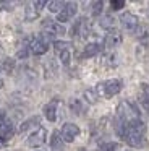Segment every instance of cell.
Returning a JSON list of instances; mask_svg holds the SVG:
<instances>
[{"label":"cell","instance_id":"1","mask_svg":"<svg viewBox=\"0 0 149 151\" xmlns=\"http://www.w3.org/2000/svg\"><path fill=\"white\" fill-rule=\"evenodd\" d=\"M144 133H146V125L143 120L135 119L126 124V135L123 140L133 148H141L144 145Z\"/></svg>","mask_w":149,"mask_h":151},{"label":"cell","instance_id":"2","mask_svg":"<svg viewBox=\"0 0 149 151\" xmlns=\"http://www.w3.org/2000/svg\"><path fill=\"white\" fill-rule=\"evenodd\" d=\"M122 86H123V83L120 80L113 78V80H107V81L99 83L94 91H96L97 98H112V96L118 94L122 91Z\"/></svg>","mask_w":149,"mask_h":151},{"label":"cell","instance_id":"3","mask_svg":"<svg viewBox=\"0 0 149 151\" xmlns=\"http://www.w3.org/2000/svg\"><path fill=\"white\" fill-rule=\"evenodd\" d=\"M117 117H120L125 122H130V120H135V119H139V111L133 102L122 101L117 107Z\"/></svg>","mask_w":149,"mask_h":151},{"label":"cell","instance_id":"4","mask_svg":"<svg viewBox=\"0 0 149 151\" xmlns=\"http://www.w3.org/2000/svg\"><path fill=\"white\" fill-rule=\"evenodd\" d=\"M52 39L50 34H41V36L32 37L31 44H29V50L34 55H42L49 50V41Z\"/></svg>","mask_w":149,"mask_h":151},{"label":"cell","instance_id":"5","mask_svg":"<svg viewBox=\"0 0 149 151\" xmlns=\"http://www.w3.org/2000/svg\"><path fill=\"white\" fill-rule=\"evenodd\" d=\"M91 31V24L87 21V18L81 17L78 18V21H74L73 28H71V36H80V37H87Z\"/></svg>","mask_w":149,"mask_h":151},{"label":"cell","instance_id":"6","mask_svg":"<svg viewBox=\"0 0 149 151\" xmlns=\"http://www.w3.org/2000/svg\"><path fill=\"white\" fill-rule=\"evenodd\" d=\"M45 138H47V130L45 128H37V130L34 132V133L29 135L28 138V146H32V148H37V146H42V145L45 143Z\"/></svg>","mask_w":149,"mask_h":151},{"label":"cell","instance_id":"7","mask_svg":"<svg viewBox=\"0 0 149 151\" xmlns=\"http://www.w3.org/2000/svg\"><path fill=\"white\" fill-rule=\"evenodd\" d=\"M60 135H62V138H63V141L71 143V141H73L78 135H80V127H78V125H74V124H63Z\"/></svg>","mask_w":149,"mask_h":151},{"label":"cell","instance_id":"8","mask_svg":"<svg viewBox=\"0 0 149 151\" xmlns=\"http://www.w3.org/2000/svg\"><path fill=\"white\" fill-rule=\"evenodd\" d=\"M76 4L74 2H67V5H65V8L60 12V13L57 15V21H60V23H65V21H70L71 18L76 15Z\"/></svg>","mask_w":149,"mask_h":151},{"label":"cell","instance_id":"9","mask_svg":"<svg viewBox=\"0 0 149 151\" xmlns=\"http://www.w3.org/2000/svg\"><path fill=\"white\" fill-rule=\"evenodd\" d=\"M120 23H122V26L125 28L126 31H135L136 28H138V18L135 17L133 13H130V12H125V13H122V17H120Z\"/></svg>","mask_w":149,"mask_h":151},{"label":"cell","instance_id":"10","mask_svg":"<svg viewBox=\"0 0 149 151\" xmlns=\"http://www.w3.org/2000/svg\"><path fill=\"white\" fill-rule=\"evenodd\" d=\"M42 28H44V31L47 34H65V28L62 26L60 23H57V21L54 20H49V18H45L44 21H42Z\"/></svg>","mask_w":149,"mask_h":151},{"label":"cell","instance_id":"11","mask_svg":"<svg viewBox=\"0 0 149 151\" xmlns=\"http://www.w3.org/2000/svg\"><path fill=\"white\" fill-rule=\"evenodd\" d=\"M118 44H122V34H120L118 31H110L105 36V39H104V46L109 47V49L117 47Z\"/></svg>","mask_w":149,"mask_h":151},{"label":"cell","instance_id":"12","mask_svg":"<svg viewBox=\"0 0 149 151\" xmlns=\"http://www.w3.org/2000/svg\"><path fill=\"white\" fill-rule=\"evenodd\" d=\"M44 115L49 122H55L57 120V101H50L49 104H45L44 107Z\"/></svg>","mask_w":149,"mask_h":151},{"label":"cell","instance_id":"13","mask_svg":"<svg viewBox=\"0 0 149 151\" xmlns=\"http://www.w3.org/2000/svg\"><path fill=\"white\" fill-rule=\"evenodd\" d=\"M50 151H63V138L60 132H54L50 138Z\"/></svg>","mask_w":149,"mask_h":151},{"label":"cell","instance_id":"14","mask_svg":"<svg viewBox=\"0 0 149 151\" xmlns=\"http://www.w3.org/2000/svg\"><path fill=\"white\" fill-rule=\"evenodd\" d=\"M99 50H100V46H99L97 42L87 44V46L84 47L83 54H81V59H91V57L97 55V54H99Z\"/></svg>","mask_w":149,"mask_h":151},{"label":"cell","instance_id":"15","mask_svg":"<svg viewBox=\"0 0 149 151\" xmlns=\"http://www.w3.org/2000/svg\"><path fill=\"white\" fill-rule=\"evenodd\" d=\"M39 13H41V12H39L34 5L28 4V5H26V8H24V20L26 21H34V20H37V18H39Z\"/></svg>","mask_w":149,"mask_h":151},{"label":"cell","instance_id":"16","mask_svg":"<svg viewBox=\"0 0 149 151\" xmlns=\"http://www.w3.org/2000/svg\"><path fill=\"white\" fill-rule=\"evenodd\" d=\"M68 107H70V111L73 112V114H76V115H80V114L84 112V106H83V102H81V99H76V98L70 99Z\"/></svg>","mask_w":149,"mask_h":151},{"label":"cell","instance_id":"17","mask_svg":"<svg viewBox=\"0 0 149 151\" xmlns=\"http://www.w3.org/2000/svg\"><path fill=\"white\" fill-rule=\"evenodd\" d=\"M65 5H67V2H62V0H54V2H49L47 7H49V10H50L52 13H57L58 15L65 8Z\"/></svg>","mask_w":149,"mask_h":151},{"label":"cell","instance_id":"18","mask_svg":"<svg viewBox=\"0 0 149 151\" xmlns=\"http://www.w3.org/2000/svg\"><path fill=\"white\" fill-rule=\"evenodd\" d=\"M41 124V119L39 117H31V119H28V120H24L21 125H19V132H26V130H29L31 127H34V125H39Z\"/></svg>","mask_w":149,"mask_h":151},{"label":"cell","instance_id":"19","mask_svg":"<svg viewBox=\"0 0 149 151\" xmlns=\"http://www.w3.org/2000/svg\"><path fill=\"white\" fill-rule=\"evenodd\" d=\"M100 28L113 31V28H115V20H113V17H110V15H104V17L100 18Z\"/></svg>","mask_w":149,"mask_h":151},{"label":"cell","instance_id":"20","mask_svg":"<svg viewBox=\"0 0 149 151\" xmlns=\"http://www.w3.org/2000/svg\"><path fill=\"white\" fill-rule=\"evenodd\" d=\"M15 67H16V62L11 59V57H6V59L2 62V70L5 73H8V75H11V73H13Z\"/></svg>","mask_w":149,"mask_h":151},{"label":"cell","instance_id":"21","mask_svg":"<svg viewBox=\"0 0 149 151\" xmlns=\"http://www.w3.org/2000/svg\"><path fill=\"white\" fill-rule=\"evenodd\" d=\"M70 47H71V44L70 42H65V41H55V42H54V49L57 50L58 54L63 52V50H70Z\"/></svg>","mask_w":149,"mask_h":151},{"label":"cell","instance_id":"22","mask_svg":"<svg viewBox=\"0 0 149 151\" xmlns=\"http://www.w3.org/2000/svg\"><path fill=\"white\" fill-rule=\"evenodd\" d=\"M104 65L105 67H115L117 65V55L115 54H109V55L104 57Z\"/></svg>","mask_w":149,"mask_h":151},{"label":"cell","instance_id":"23","mask_svg":"<svg viewBox=\"0 0 149 151\" xmlns=\"http://www.w3.org/2000/svg\"><path fill=\"white\" fill-rule=\"evenodd\" d=\"M91 7H92V10H91L92 17H99V15L102 13V7H104V4H102V2H92V4H91Z\"/></svg>","mask_w":149,"mask_h":151},{"label":"cell","instance_id":"24","mask_svg":"<svg viewBox=\"0 0 149 151\" xmlns=\"http://www.w3.org/2000/svg\"><path fill=\"white\" fill-rule=\"evenodd\" d=\"M84 98H86V101L89 102V104H94V102L97 101V94L94 89H86L84 91Z\"/></svg>","mask_w":149,"mask_h":151},{"label":"cell","instance_id":"25","mask_svg":"<svg viewBox=\"0 0 149 151\" xmlns=\"http://www.w3.org/2000/svg\"><path fill=\"white\" fill-rule=\"evenodd\" d=\"M125 7V2H123V0H112V2H110V8H112V10H122V8Z\"/></svg>","mask_w":149,"mask_h":151},{"label":"cell","instance_id":"26","mask_svg":"<svg viewBox=\"0 0 149 151\" xmlns=\"http://www.w3.org/2000/svg\"><path fill=\"white\" fill-rule=\"evenodd\" d=\"M70 59H71L70 50H63V52H60V60H62L63 65H70Z\"/></svg>","mask_w":149,"mask_h":151},{"label":"cell","instance_id":"27","mask_svg":"<svg viewBox=\"0 0 149 151\" xmlns=\"http://www.w3.org/2000/svg\"><path fill=\"white\" fill-rule=\"evenodd\" d=\"M117 148H118V145L113 143V141H110V143H105L102 146V151H117Z\"/></svg>","mask_w":149,"mask_h":151},{"label":"cell","instance_id":"28","mask_svg":"<svg viewBox=\"0 0 149 151\" xmlns=\"http://www.w3.org/2000/svg\"><path fill=\"white\" fill-rule=\"evenodd\" d=\"M28 55H29V49H28V47H23V49H19L18 52H16V57H18V59H26Z\"/></svg>","mask_w":149,"mask_h":151},{"label":"cell","instance_id":"29","mask_svg":"<svg viewBox=\"0 0 149 151\" xmlns=\"http://www.w3.org/2000/svg\"><path fill=\"white\" fill-rule=\"evenodd\" d=\"M15 4L13 2H0V10H13Z\"/></svg>","mask_w":149,"mask_h":151},{"label":"cell","instance_id":"30","mask_svg":"<svg viewBox=\"0 0 149 151\" xmlns=\"http://www.w3.org/2000/svg\"><path fill=\"white\" fill-rule=\"evenodd\" d=\"M32 5H34V7L37 8L39 12H41L42 8H44L45 5H47V2H45V0H36V2H32Z\"/></svg>","mask_w":149,"mask_h":151},{"label":"cell","instance_id":"31","mask_svg":"<svg viewBox=\"0 0 149 151\" xmlns=\"http://www.w3.org/2000/svg\"><path fill=\"white\" fill-rule=\"evenodd\" d=\"M139 42H141L144 47H149V34L146 33L144 36H141V37H139Z\"/></svg>","mask_w":149,"mask_h":151},{"label":"cell","instance_id":"32","mask_svg":"<svg viewBox=\"0 0 149 151\" xmlns=\"http://www.w3.org/2000/svg\"><path fill=\"white\" fill-rule=\"evenodd\" d=\"M2 88H3V81L0 80V89H2Z\"/></svg>","mask_w":149,"mask_h":151},{"label":"cell","instance_id":"33","mask_svg":"<svg viewBox=\"0 0 149 151\" xmlns=\"http://www.w3.org/2000/svg\"><path fill=\"white\" fill-rule=\"evenodd\" d=\"M3 145H5V143H3V141H2V140H0V148H2V146H3Z\"/></svg>","mask_w":149,"mask_h":151},{"label":"cell","instance_id":"34","mask_svg":"<svg viewBox=\"0 0 149 151\" xmlns=\"http://www.w3.org/2000/svg\"><path fill=\"white\" fill-rule=\"evenodd\" d=\"M80 151H87V150H80Z\"/></svg>","mask_w":149,"mask_h":151},{"label":"cell","instance_id":"35","mask_svg":"<svg viewBox=\"0 0 149 151\" xmlns=\"http://www.w3.org/2000/svg\"><path fill=\"white\" fill-rule=\"evenodd\" d=\"M148 17H149V12H148Z\"/></svg>","mask_w":149,"mask_h":151},{"label":"cell","instance_id":"36","mask_svg":"<svg viewBox=\"0 0 149 151\" xmlns=\"http://www.w3.org/2000/svg\"><path fill=\"white\" fill-rule=\"evenodd\" d=\"M148 109H149V106H148Z\"/></svg>","mask_w":149,"mask_h":151}]
</instances>
